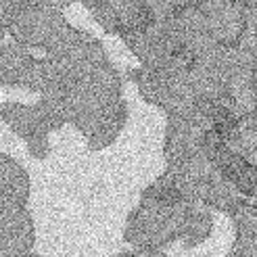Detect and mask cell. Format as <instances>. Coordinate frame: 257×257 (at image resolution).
<instances>
[{"label": "cell", "instance_id": "obj_1", "mask_svg": "<svg viewBox=\"0 0 257 257\" xmlns=\"http://www.w3.org/2000/svg\"><path fill=\"white\" fill-rule=\"evenodd\" d=\"M34 224L25 207H3V257H30Z\"/></svg>", "mask_w": 257, "mask_h": 257}, {"label": "cell", "instance_id": "obj_2", "mask_svg": "<svg viewBox=\"0 0 257 257\" xmlns=\"http://www.w3.org/2000/svg\"><path fill=\"white\" fill-rule=\"evenodd\" d=\"M3 207H23L30 195V178L21 165L3 153Z\"/></svg>", "mask_w": 257, "mask_h": 257}, {"label": "cell", "instance_id": "obj_3", "mask_svg": "<svg viewBox=\"0 0 257 257\" xmlns=\"http://www.w3.org/2000/svg\"><path fill=\"white\" fill-rule=\"evenodd\" d=\"M30 257H40V255H36V253H32V255H30Z\"/></svg>", "mask_w": 257, "mask_h": 257}]
</instances>
